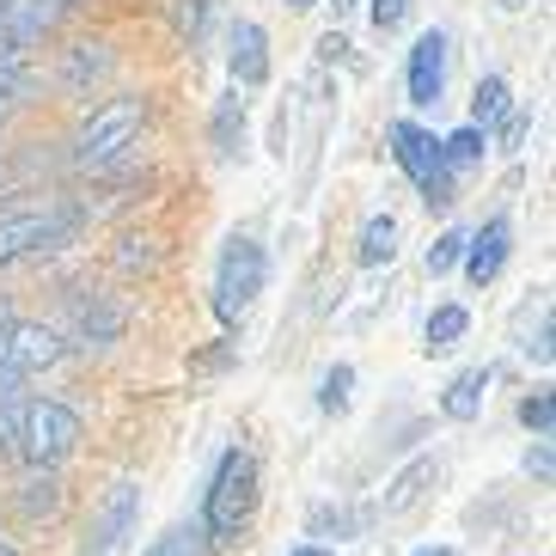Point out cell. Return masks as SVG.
<instances>
[{
  "label": "cell",
  "instance_id": "obj_10",
  "mask_svg": "<svg viewBox=\"0 0 556 556\" xmlns=\"http://www.w3.org/2000/svg\"><path fill=\"white\" fill-rule=\"evenodd\" d=\"M0 355L13 361L18 374H43V367H55V361L67 355L62 330L50 325H25V318H13V325L0 330Z\"/></svg>",
  "mask_w": 556,
  "mask_h": 556
},
{
  "label": "cell",
  "instance_id": "obj_8",
  "mask_svg": "<svg viewBox=\"0 0 556 556\" xmlns=\"http://www.w3.org/2000/svg\"><path fill=\"white\" fill-rule=\"evenodd\" d=\"M446 31H422L416 43H409V67H404V92L416 111H428V104H441L446 92Z\"/></svg>",
  "mask_w": 556,
  "mask_h": 556
},
{
  "label": "cell",
  "instance_id": "obj_3",
  "mask_svg": "<svg viewBox=\"0 0 556 556\" xmlns=\"http://www.w3.org/2000/svg\"><path fill=\"white\" fill-rule=\"evenodd\" d=\"M263 281H269V257H263L257 239H227L220 263H214V312H220V325H239L251 306H257Z\"/></svg>",
  "mask_w": 556,
  "mask_h": 556
},
{
  "label": "cell",
  "instance_id": "obj_6",
  "mask_svg": "<svg viewBox=\"0 0 556 556\" xmlns=\"http://www.w3.org/2000/svg\"><path fill=\"white\" fill-rule=\"evenodd\" d=\"M135 526H141V483H111L92 507V526H86V544L80 556H123L135 539Z\"/></svg>",
  "mask_w": 556,
  "mask_h": 556
},
{
  "label": "cell",
  "instance_id": "obj_25",
  "mask_svg": "<svg viewBox=\"0 0 556 556\" xmlns=\"http://www.w3.org/2000/svg\"><path fill=\"white\" fill-rule=\"evenodd\" d=\"M520 422L539 434V441H551L556 434V397H551V386H539L532 397H520Z\"/></svg>",
  "mask_w": 556,
  "mask_h": 556
},
{
  "label": "cell",
  "instance_id": "obj_42",
  "mask_svg": "<svg viewBox=\"0 0 556 556\" xmlns=\"http://www.w3.org/2000/svg\"><path fill=\"white\" fill-rule=\"evenodd\" d=\"M0 556H18V551H13V544H7V539H0Z\"/></svg>",
  "mask_w": 556,
  "mask_h": 556
},
{
  "label": "cell",
  "instance_id": "obj_22",
  "mask_svg": "<svg viewBox=\"0 0 556 556\" xmlns=\"http://www.w3.org/2000/svg\"><path fill=\"white\" fill-rule=\"evenodd\" d=\"M349 397H355V367L337 361V367H325V379H318V409H325V416H343Z\"/></svg>",
  "mask_w": 556,
  "mask_h": 556
},
{
  "label": "cell",
  "instance_id": "obj_19",
  "mask_svg": "<svg viewBox=\"0 0 556 556\" xmlns=\"http://www.w3.org/2000/svg\"><path fill=\"white\" fill-rule=\"evenodd\" d=\"M355 257H361V269H379V263L397 257V214H374V220L361 227Z\"/></svg>",
  "mask_w": 556,
  "mask_h": 556
},
{
  "label": "cell",
  "instance_id": "obj_29",
  "mask_svg": "<svg viewBox=\"0 0 556 556\" xmlns=\"http://www.w3.org/2000/svg\"><path fill=\"white\" fill-rule=\"evenodd\" d=\"M532 135V111H520V104H507V116H502V141L495 148L502 153H520V141Z\"/></svg>",
  "mask_w": 556,
  "mask_h": 556
},
{
  "label": "cell",
  "instance_id": "obj_17",
  "mask_svg": "<svg viewBox=\"0 0 556 556\" xmlns=\"http://www.w3.org/2000/svg\"><path fill=\"white\" fill-rule=\"evenodd\" d=\"M111 74V43H74L62 55V86L67 92H92V86Z\"/></svg>",
  "mask_w": 556,
  "mask_h": 556
},
{
  "label": "cell",
  "instance_id": "obj_40",
  "mask_svg": "<svg viewBox=\"0 0 556 556\" xmlns=\"http://www.w3.org/2000/svg\"><path fill=\"white\" fill-rule=\"evenodd\" d=\"M288 7H294V13H306V7H318V0H288Z\"/></svg>",
  "mask_w": 556,
  "mask_h": 556
},
{
  "label": "cell",
  "instance_id": "obj_13",
  "mask_svg": "<svg viewBox=\"0 0 556 556\" xmlns=\"http://www.w3.org/2000/svg\"><path fill=\"white\" fill-rule=\"evenodd\" d=\"M227 67H232V86L269 80V37H263L257 18H232L227 25Z\"/></svg>",
  "mask_w": 556,
  "mask_h": 556
},
{
  "label": "cell",
  "instance_id": "obj_24",
  "mask_svg": "<svg viewBox=\"0 0 556 556\" xmlns=\"http://www.w3.org/2000/svg\"><path fill=\"white\" fill-rule=\"evenodd\" d=\"M25 43H13V37H0V99H18L25 86H31V67H25Z\"/></svg>",
  "mask_w": 556,
  "mask_h": 556
},
{
  "label": "cell",
  "instance_id": "obj_2",
  "mask_svg": "<svg viewBox=\"0 0 556 556\" xmlns=\"http://www.w3.org/2000/svg\"><path fill=\"white\" fill-rule=\"evenodd\" d=\"M141 129H148V104L141 99H104L74 135V165L80 172H111L141 141Z\"/></svg>",
  "mask_w": 556,
  "mask_h": 556
},
{
  "label": "cell",
  "instance_id": "obj_30",
  "mask_svg": "<svg viewBox=\"0 0 556 556\" xmlns=\"http://www.w3.org/2000/svg\"><path fill=\"white\" fill-rule=\"evenodd\" d=\"M520 349H526L532 361H539V367H551V306L539 312V325H532V337H526Z\"/></svg>",
  "mask_w": 556,
  "mask_h": 556
},
{
  "label": "cell",
  "instance_id": "obj_15",
  "mask_svg": "<svg viewBox=\"0 0 556 556\" xmlns=\"http://www.w3.org/2000/svg\"><path fill=\"white\" fill-rule=\"evenodd\" d=\"M13 507L25 514V520H55V514H62V477L43 471V465H31V477L13 490Z\"/></svg>",
  "mask_w": 556,
  "mask_h": 556
},
{
  "label": "cell",
  "instance_id": "obj_18",
  "mask_svg": "<svg viewBox=\"0 0 556 556\" xmlns=\"http://www.w3.org/2000/svg\"><path fill=\"white\" fill-rule=\"evenodd\" d=\"M208 135H214V153H220V160H239V148H245V99H239V86L214 104Z\"/></svg>",
  "mask_w": 556,
  "mask_h": 556
},
{
  "label": "cell",
  "instance_id": "obj_14",
  "mask_svg": "<svg viewBox=\"0 0 556 556\" xmlns=\"http://www.w3.org/2000/svg\"><path fill=\"white\" fill-rule=\"evenodd\" d=\"M490 367H465V374H453V386L441 392V416L446 422H477L483 416V397H490Z\"/></svg>",
  "mask_w": 556,
  "mask_h": 556
},
{
  "label": "cell",
  "instance_id": "obj_34",
  "mask_svg": "<svg viewBox=\"0 0 556 556\" xmlns=\"http://www.w3.org/2000/svg\"><path fill=\"white\" fill-rule=\"evenodd\" d=\"M13 441H18V416L0 404V446H13Z\"/></svg>",
  "mask_w": 556,
  "mask_h": 556
},
{
  "label": "cell",
  "instance_id": "obj_5",
  "mask_svg": "<svg viewBox=\"0 0 556 556\" xmlns=\"http://www.w3.org/2000/svg\"><path fill=\"white\" fill-rule=\"evenodd\" d=\"M80 416L67 404H55V397H31V404L18 409V453L31 458V465H43V471H55L74 446H80Z\"/></svg>",
  "mask_w": 556,
  "mask_h": 556
},
{
  "label": "cell",
  "instance_id": "obj_9",
  "mask_svg": "<svg viewBox=\"0 0 556 556\" xmlns=\"http://www.w3.org/2000/svg\"><path fill=\"white\" fill-rule=\"evenodd\" d=\"M434 483H441V458H409L404 471H397L392 483H386V495H379V520H386V526L409 520L416 507H428Z\"/></svg>",
  "mask_w": 556,
  "mask_h": 556
},
{
  "label": "cell",
  "instance_id": "obj_28",
  "mask_svg": "<svg viewBox=\"0 0 556 556\" xmlns=\"http://www.w3.org/2000/svg\"><path fill=\"white\" fill-rule=\"evenodd\" d=\"M178 31L190 37V50H202V37H208V0H178Z\"/></svg>",
  "mask_w": 556,
  "mask_h": 556
},
{
  "label": "cell",
  "instance_id": "obj_27",
  "mask_svg": "<svg viewBox=\"0 0 556 556\" xmlns=\"http://www.w3.org/2000/svg\"><path fill=\"white\" fill-rule=\"evenodd\" d=\"M141 556H202V526H172V532L153 539Z\"/></svg>",
  "mask_w": 556,
  "mask_h": 556
},
{
  "label": "cell",
  "instance_id": "obj_36",
  "mask_svg": "<svg viewBox=\"0 0 556 556\" xmlns=\"http://www.w3.org/2000/svg\"><path fill=\"white\" fill-rule=\"evenodd\" d=\"M495 7H502V13H526V7H532V0H495Z\"/></svg>",
  "mask_w": 556,
  "mask_h": 556
},
{
  "label": "cell",
  "instance_id": "obj_21",
  "mask_svg": "<svg viewBox=\"0 0 556 556\" xmlns=\"http://www.w3.org/2000/svg\"><path fill=\"white\" fill-rule=\"evenodd\" d=\"M507 104H514V99H507V80H502V74H490V80H477L471 123H477V129H495V123L507 116Z\"/></svg>",
  "mask_w": 556,
  "mask_h": 556
},
{
  "label": "cell",
  "instance_id": "obj_32",
  "mask_svg": "<svg viewBox=\"0 0 556 556\" xmlns=\"http://www.w3.org/2000/svg\"><path fill=\"white\" fill-rule=\"evenodd\" d=\"M18 386H25V374H18V367H13L7 355H0V404H13V397H18Z\"/></svg>",
  "mask_w": 556,
  "mask_h": 556
},
{
  "label": "cell",
  "instance_id": "obj_37",
  "mask_svg": "<svg viewBox=\"0 0 556 556\" xmlns=\"http://www.w3.org/2000/svg\"><path fill=\"white\" fill-rule=\"evenodd\" d=\"M288 556H330V551H318V544H300V551H288Z\"/></svg>",
  "mask_w": 556,
  "mask_h": 556
},
{
  "label": "cell",
  "instance_id": "obj_38",
  "mask_svg": "<svg viewBox=\"0 0 556 556\" xmlns=\"http://www.w3.org/2000/svg\"><path fill=\"white\" fill-rule=\"evenodd\" d=\"M13 104H18V99H0V129H7V116H13Z\"/></svg>",
  "mask_w": 556,
  "mask_h": 556
},
{
  "label": "cell",
  "instance_id": "obj_43",
  "mask_svg": "<svg viewBox=\"0 0 556 556\" xmlns=\"http://www.w3.org/2000/svg\"><path fill=\"white\" fill-rule=\"evenodd\" d=\"M67 7H80V0H67Z\"/></svg>",
  "mask_w": 556,
  "mask_h": 556
},
{
  "label": "cell",
  "instance_id": "obj_39",
  "mask_svg": "<svg viewBox=\"0 0 556 556\" xmlns=\"http://www.w3.org/2000/svg\"><path fill=\"white\" fill-rule=\"evenodd\" d=\"M7 325H13V306H7V300H0V330H7Z\"/></svg>",
  "mask_w": 556,
  "mask_h": 556
},
{
  "label": "cell",
  "instance_id": "obj_12",
  "mask_svg": "<svg viewBox=\"0 0 556 556\" xmlns=\"http://www.w3.org/2000/svg\"><path fill=\"white\" fill-rule=\"evenodd\" d=\"M62 18H67V0H0V37H13L25 50L62 31Z\"/></svg>",
  "mask_w": 556,
  "mask_h": 556
},
{
  "label": "cell",
  "instance_id": "obj_33",
  "mask_svg": "<svg viewBox=\"0 0 556 556\" xmlns=\"http://www.w3.org/2000/svg\"><path fill=\"white\" fill-rule=\"evenodd\" d=\"M526 471L539 477V483H551V441H539L532 453H526Z\"/></svg>",
  "mask_w": 556,
  "mask_h": 556
},
{
  "label": "cell",
  "instance_id": "obj_1",
  "mask_svg": "<svg viewBox=\"0 0 556 556\" xmlns=\"http://www.w3.org/2000/svg\"><path fill=\"white\" fill-rule=\"evenodd\" d=\"M251 514H257V458L245 446H232V453H220L208 495H202V539L232 544L251 526Z\"/></svg>",
  "mask_w": 556,
  "mask_h": 556
},
{
  "label": "cell",
  "instance_id": "obj_16",
  "mask_svg": "<svg viewBox=\"0 0 556 556\" xmlns=\"http://www.w3.org/2000/svg\"><path fill=\"white\" fill-rule=\"evenodd\" d=\"M74 337L86 349H111L123 337V312L111 300H74Z\"/></svg>",
  "mask_w": 556,
  "mask_h": 556
},
{
  "label": "cell",
  "instance_id": "obj_41",
  "mask_svg": "<svg viewBox=\"0 0 556 556\" xmlns=\"http://www.w3.org/2000/svg\"><path fill=\"white\" fill-rule=\"evenodd\" d=\"M330 7H337V13H349V7H355V0H330Z\"/></svg>",
  "mask_w": 556,
  "mask_h": 556
},
{
  "label": "cell",
  "instance_id": "obj_26",
  "mask_svg": "<svg viewBox=\"0 0 556 556\" xmlns=\"http://www.w3.org/2000/svg\"><path fill=\"white\" fill-rule=\"evenodd\" d=\"M458 257H465V232H458V227H446L441 239L428 245L422 269H428V276H446V269H458Z\"/></svg>",
  "mask_w": 556,
  "mask_h": 556
},
{
  "label": "cell",
  "instance_id": "obj_31",
  "mask_svg": "<svg viewBox=\"0 0 556 556\" xmlns=\"http://www.w3.org/2000/svg\"><path fill=\"white\" fill-rule=\"evenodd\" d=\"M404 18H409V0H374V25H379L386 37L404 31Z\"/></svg>",
  "mask_w": 556,
  "mask_h": 556
},
{
  "label": "cell",
  "instance_id": "obj_4",
  "mask_svg": "<svg viewBox=\"0 0 556 556\" xmlns=\"http://www.w3.org/2000/svg\"><path fill=\"white\" fill-rule=\"evenodd\" d=\"M392 160L409 172V184L422 190L428 208H453L458 202V184H453V165H446L441 141L422 129V123H392Z\"/></svg>",
  "mask_w": 556,
  "mask_h": 556
},
{
  "label": "cell",
  "instance_id": "obj_23",
  "mask_svg": "<svg viewBox=\"0 0 556 556\" xmlns=\"http://www.w3.org/2000/svg\"><path fill=\"white\" fill-rule=\"evenodd\" d=\"M441 153H446V165H453V172H458V165H477L483 153H490V129L465 123V129H453V135L441 141Z\"/></svg>",
  "mask_w": 556,
  "mask_h": 556
},
{
  "label": "cell",
  "instance_id": "obj_7",
  "mask_svg": "<svg viewBox=\"0 0 556 556\" xmlns=\"http://www.w3.org/2000/svg\"><path fill=\"white\" fill-rule=\"evenodd\" d=\"M74 239V214L67 208H43V214H7L0 220V269L37 257V251H55Z\"/></svg>",
  "mask_w": 556,
  "mask_h": 556
},
{
  "label": "cell",
  "instance_id": "obj_35",
  "mask_svg": "<svg viewBox=\"0 0 556 556\" xmlns=\"http://www.w3.org/2000/svg\"><path fill=\"white\" fill-rule=\"evenodd\" d=\"M416 556H458V551H453V544H422Z\"/></svg>",
  "mask_w": 556,
  "mask_h": 556
},
{
  "label": "cell",
  "instance_id": "obj_11",
  "mask_svg": "<svg viewBox=\"0 0 556 556\" xmlns=\"http://www.w3.org/2000/svg\"><path fill=\"white\" fill-rule=\"evenodd\" d=\"M507 251H514V227H507V214H495V220H483L477 232H465V276H471V288H490L495 276L507 269Z\"/></svg>",
  "mask_w": 556,
  "mask_h": 556
},
{
  "label": "cell",
  "instance_id": "obj_20",
  "mask_svg": "<svg viewBox=\"0 0 556 556\" xmlns=\"http://www.w3.org/2000/svg\"><path fill=\"white\" fill-rule=\"evenodd\" d=\"M465 330H471V312H465V306H434V312H428V330H422V337H428V355H453V349L458 343H465Z\"/></svg>",
  "mask_w": 556,
  "mask_h": 556
}]
</instances>
